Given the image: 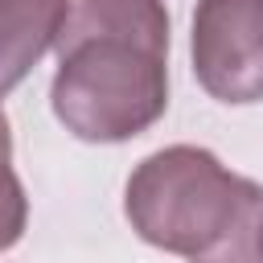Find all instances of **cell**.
<instances>
[{"mask_svg":"<svg viewBox=\"0 0 263 263\" xmlns=\"http://www.w3.org/2000/svg\"><path fill=\"white\" fill-rule=\"evenodd\" d=\"M29 226V197H25V185L12 168V160H0V255L12 251L21 242Z\"/></svg>","mask_w":263,"mask_h":263,"instance_id":"5","label":"cell"},{"mask_svg":"<svg viewBox=\"0 0 263 263\" xmlns=\"http://www.w3.org/2000/svg\"><path fill=\"white\" fill-rule=\"evenodd\" d=\"M132 230L189 263H263V185L230 173L210 148L168 144L144 156L123 189Z\"/></svg>","mask_w":263,"mask_h":263,"instance_id":"2","label":"cell"},{"mask_svg":"<svg viewBox=\"0 0 263 263\" xmlns=\"http://www.w3.org/2000/svg\"><path fill=\"white\" fill-rule=\"evenodd\" d=\"M49 107L82 144H123L168 111L164 0H70Z\"/></svg>","mask_w":263,"mask_h":263,"instance_id":"1","label":"cell"},{"mask_svg":"<svg viewBox=\"0 0 263 263\" xmlns=\"http://www.w3.org/2000/svg\"><path fill=\"white\" fill-rule=\"evenodd\" d=\"M0 160H12V127H8L4 107H0Z\"/></svg>","mask_w":263,"mask_h":263,"instance_id":"6","label":"cell"},{"mask_svg":"<svg viewBox=\"0 0 263 263\" xmlns=\"http://www.w3.org/2000/svg\"><path fill=\"white\" fill-rule=\"evenodd\" d=\"M197 86L230 107L263 99V0H197L189 29Z\"/></svg>","mask_w":263,"mask_h":263,"instance_id":"3","label":"cell"},{"mask_svg":"<svg viewBox=\"0 0 263 263\" xmlns=\"http://www.w3.org/2000/svg\"><path fill=\"white\" fill-rule=\"evenodd\" d=\"M70 0H0V99L53 49Z\"/></svg>","mask_w":263,"mask_h":263,"instance_id":"4","label":"cell"}]
</instances>
